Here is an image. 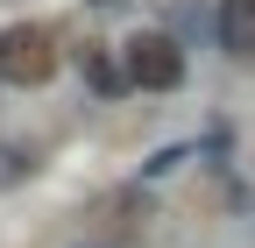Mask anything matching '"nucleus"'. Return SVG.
<instances>
[{
  "mask_svg": "<svg viewBox=\"0 0 255 248\" xmlns=\"http://www.w3.org/2000/svg\"><path fill=\"white\" fill-rule=\"evenodd\" d=\"M85 78H92V92H121V85H128V71H114L107 57H100V50L85 57Z\"/></svg>",
  "mask_w": 255,
  "mask_h": 248,
  "instance_id": "4",
  "label": "nucleus"
},
{
  "mask_svg": "<svg viewBox=\"0 0 255 248\" xmlns=\"http://www.w3.org/2000/svg\"><path fill=\"white\" fill-rule=\"evenodd\" d=\"M220 43L234 57H255V0H220Z\"/></svg>",
  "mask_w": 255,
  "mask_h": 248,
  "instance_id": "3",
  "label": "nucleus"
},
{
  "mask_svg": "<svg viewBox=\"0 0 255 248\" xmlns=\"http://www.w3.org/2000/svg\"><path fill=\"white\" fill-rule=\"evenodd\" d=\"M121 71H128L135 92H177L184 85V43L170 28H135L121 43Z\"/></svg>",
  "mask_w": 255,
  "mask_h": 248,
  "instance_id": "2",
  "label": "nucleus"
},
{
  "mask_svg": "<svg viewBox=\"0 0 255 248\" xmlns=\"http://www.w3.org/2000/svg\"><path fill=\"white\" fill-rule=\"evenodd\" d=\"M57 64H64V43H57L50 21H7L0 28V85L36 92V85L57 78Z\"/></svg>",
  "mask_w": 255,
  "mask_h": 248,
  "instance_id": "1",
  "label": "nucleus"
},
{
  "mask_svg": "<svg viewBox=\"0 0 255 248\" xmlns=\"http://www.w3.org/2000/svg\"><path fill=\"white\" fill-rule=\"evenodd\" d=\"M100 7H121V0H100Z\"/></svg>",
  "mask_w": 255,
  "mask_h": 248,
  "instance_id": "6",
  "label": "nucleus"
},
{
  "mask_svg": "<svg viewBox=\"0 0 255 248\" xmlns=\"http://www.w3.org/2000/svg\"><path fill=\"white\" fill-rule=\"evenodd\" d=\"M21 170H28V156H21V149H0V184H14Z\"/></svg>",
  "mask_w": 255,
  "mask_h": 248,
  "instance_id": "5",
  "label": "nucleus"
}]
</instances>
